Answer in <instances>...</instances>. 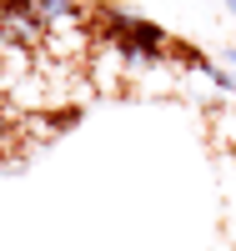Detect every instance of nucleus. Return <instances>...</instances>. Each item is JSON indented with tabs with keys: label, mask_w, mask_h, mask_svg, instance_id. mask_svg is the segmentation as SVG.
<instances>
[{
	"label": "nucleus",
	"mask_w": 236,
	"mask_h": 251,
	"mask_svg": "<svg viewBox=\"0 0 236 251\" xmlns=\"http://www.w3.org/2000/svg\"><path fill=\"white\" fill-rule=\"evenodd\" d=\"M15 131H20V126H15V116H10L5 106H0V146H5V141H10Z\"/></svg>",
	"instance_id": "obj_2"
},
{
	"label": "nucleus",
	"mask_w": 236,
	"mask_h": 251,
	"mask_svg": "<svg viewBox=\"0 0 236 251\" xmlns=\"http://www.w3.org/2000/svg\"><path fill=\"white\" fill-rule=\"evenodd\" d=\"M221 5H226V10H231V20H236V0H221Z\"/></svg>",
	"instance_id": "obj_3"
},
{
	"label": "nucleus",
	"mask_w": 236,
	"mask_h": 251,
	"mask_svg": "<svg viewBox=\"0 0 236 251\" xmlns=\"http://www.w3.org/2000/svg\"><path fill=\"white\" fill-rule=\"evenodd\" d=\"M35 20L46 30H55V25H80L85 20V10H80V0H35Z\"/></svg>",
	"instance_id": "obj_1"
}]
</instances>
